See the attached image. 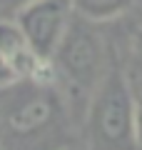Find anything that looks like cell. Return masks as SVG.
Here are the masks:
<instances>
[{"instance_id":"1","label":"cell","mask_w":142,"mask_h":150,"mask_svg":"<svg viewBox=\"0 0 142 150\" xmlns=\"http://www.w3.org/2000/svg\"><path fill=\"white\" fill-rule=\"evenodd\" d=\"M63 103L50 83L20 78L0 88V145L5 150H47L63 130Z\"/></svg>"},{"instance_id":"2","label":"cell","mask_w":142,"mask_h":150,"mask_svg":"<svg viewBox=\"0 0 142 150\" xmlns=\"http://www.w3.org/2000/svg\"><path fill=\"white\" fill-rule=\"evenodd\" d=\"M132 108L135 95L120 73H105L92 88L87 112L90 148L92 150H127L132 140Z\"/></svg>"},{"instance_id":"3","label":"cell","mask_w":142,"mask_h":150,"mask_svg":"<svg viewBox=\"0 0 142 150\" xmlns=\"http://www.w3.org/2000/svg\"><path fill=\"white\" fill-rule=\"evenodd\" d=\"M95 23L70 18L58 48H55L50 65L55 78H63L75 90H92L100 78L107 73V53L105 43L95 30Z\"/></svg>"},{"instance_id":"4","label":"cell","mask_w":142,"mask_h":150,"mask_svg":"<svg viewBox=\"0 0 142 150\" xmlns=\"http://www.w3.org/2000/svg\"><path fill=\"white\" fill-rule=\"evenodd\" d=\"M70 0H30L15 10V23L32 53L50 60L70 23Z\"/></svg>"},{"instance_id":"5","label":"cell","mask_w":142,"mask_h":150,"mask_svg":"<svg viewBox=\"0 0 142 150\" xmlns=\"http://www.w3.org/2000/svg\"><path fill=\"white\" fill-rule=\"evenodd\" d=\"M135 0H70V10L90 23L115 20L132 8Z\"/></svg>"},{"instance_id":"6","label":"cell","mask_w":142,"mask_h":150,"mask_svg":"<svg viewBox=\"0 0 142 150\" xmlns=\"http://www.w3.org/2000/svg\"><path fill=\"white\" fill-rule=\"evenodd\" d=\"M132 140L142 150V98H135V108H132Z\"/></svg>"},{"instance_id":"7","label":"cell","mask_w":142,"mask_h":150,"mask_svg":"<svg viewBox=\"0 0 142 150\" xmlns=\"http://www.w3.org/2000/svg\"><path fill=\"white\" fill-rule=\"evenodd\" d=\"M15 80H20V75L15 73V68H13L10 63H8V58L3 53H0V88H8L13 85Z\"/></svg>"},{"instance_id":"8","label":"cell","mask_w":142,"mask_h":150,"mask_svg":"<svg viewBox=\"0 0 142 150\" xmlns=\"http://www.w3.org/2000/svg\"><path fill=\"white\" fill-rule=\"evenodd\" d=\"M132 55H135V70H137V75L142 78V28L137 30V35H135V43H132Z\"/></svg>"},{"instance_id":"9","label":"cell","mask_w":142,"mask_h":150,"mask_svg":"<svg viewBox=\"0 0 142 150\" xmlns=\"http://www.w3.org/2000/svg\"><path fill=\"white\" fill-rule=\"evenodd\" d=\"M25 3H30V0H0V8H3V10H13V13H15L18 8H22Z\"/></svg>"}]
</instances>
